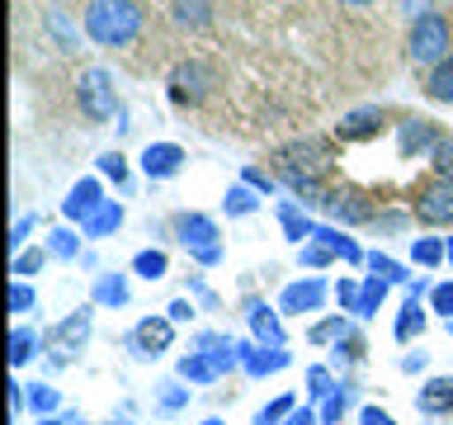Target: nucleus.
I'll list each match as a JSON object with an SVG mask.
<instances>
[{"mask_svg":"<svg viewBox=\"0 0 453 425\" xmlns=\"http://www.w3.org/2000/svg\"><path fill=\"white\" fill-rule=\"evenodd\" d=\"M38 350V331H28V326H14L10 336V364H28Z\"/></svg>","mask_w":453,"mask_h":425,"instance_id":"obj_27","label":"nucleus"},{"mask_svg":"<svg viewBox=\"0 0 453 425\" xmlns=\"http://www.w3.org/2000/svg\"><path fill=\"white\" fill-rule=\"evenodd\" d=\"M321 298H326V283L321 279H303V283H288V289H283L279 307L283 312H317Z\"/></svg>","mask_w":453,"mask_h":425,"instance_id":"obj_13","label":"nucleus"},{"mask_svg":"<svg viewBox=\"0 0 453 425\" xmlns=\"http://www.w3.org/2000/svg\"><path fill=\"white\" fill-rule=\"evenodd\" d=\"M142 28V10L133 0H90L85 10V34H90L99 48H123L133 42Z\"/></svg>","mask_w":453,"mask_h":425,"instance_id":"obj_2","label":"nucleus"},{"mask_svg":"<svg viewBox=\"0 0 453 425\" xmlns=\"http://www.w3.org/2000/svg\"><path fill=\"white\" fill-rule=\"evenodd\" d=\"M340 5H349V10H364V5H373V0H340Z\"/></svg>","mask_w":453,"mask_h":425,"instance_id":"obj_52","label":"nucleus"},{"mask_svg":"<svg viewBox=\"0 0 453 425\" xmlns=\"http://www.w3.org/2000/svg\"><path fill=\"white\" fill-rule=\"evenodd\" d=\"M382 128H388V113L382 109H354L335 123V137L340 142H368V137H378Z\"/></svg>","mask_w":453,"mask_h":425,"instance_id":"obj_9","label":"nucleus"},{"mask_svg":"<svg viewBox=\"0 0 453 425\" xmlns=\"http://www.w3.org/2000/svg\"><path fill=\"white\" fill-rule=\"evenodd\" d=\"M420 411L425 416H444L453 411V378H430L420 388Z\"/></svg>","mask_w":453,"mask_h":425,"instance_id":"obj_15","label":"nucleus"},{"mask_svg":"<svg viewBox=\"0 0 453 425\" xmlns=\"http://www.w3.org/2000/svg\"><path fill=\"white\" fill-rule=\"evenodd\" d=\"M274 170L293 184L297 194H307L311 204H331V189H326V175L335 170V151L326 137H297L288 147L274 151Z\"/></svg>","mask_w":453,"mask_h":425,"instance_id":"obj_1","label":"nucleus"},{"mask_svg":"<svg viewBox=\"0 0 453 425\" xmlns=\"http://www.w3.org/2000/svg\"><path fill=\"white\" fill-rule=\"evenodd\" d=\"M119 222H123V204L104 198V208H99L90 222H85V236H109V232H119Z\"/></svg>","mask_w":453,"mask_h":425,"instance_id":"obj_22","label":"nucleus"},{"mask_svg":"<svg viewBox=\"0 0 453 425\" xmlns=\"http://www.w3.org/2000/svg\"><path fill=\"white\" fill-rule=\"evenodd\" d=\"M311 241H321V246H331V251L340 255V260H349V265H359V260H364V255H359V246H354L349 236H340L335 227H317V236H311Z\"/></svg>","mask_w":453,"mask_h":425,"instance_id":"obj_25","label":"nucleus"},{"mask_svg":"<svg viewBox=\"0 0 453 425\" xmlns=\"http://www.w3.org/2000/svg\"><path fill=\"white\" fill-rule=\"evenodd\" d=\"M246 184H250V189H265V194L274 189V180H269L265 170H246Z\"/></svg>","mask_w":453,"mask_h":425,"instance_id":"obj_50","label":"nucleus"},{"mask_svg":"<svg viewBox=\"0 0 453 425\" xmlns=\"http://www.w3.org/2000/svg\"><path fill=\"white\" fill-rule=\"evenodd\" d=\"M133 269L142 279H161L165 269H170V260H165V251H142L137 260H133Z\"/></svg>","mask_w":453,"mask_h":425,"instance_id":"obj_29","label":"nucleus"},{"mask_svg":"<svg viewBox=\"0 0 453 425\" xmlns=\"http://www.w3.org/2000/svg\"><path fill=\"white\" fill-rule=\"evenodd\" d=\"M184 402H189V392H184V388H175V382H165V392H161V406H165V411H175V406H184Z\"/></svg>","mask_w":453,"mask_h":425,"instance_id":"obj_45","label":"nucleus"},{"mask_svg":"<svg viewBox=\"0 0 453 425\" xmlns=\"http://www.w3.org/2000/svg\"><path fill=\"white\" fill-rule=\"evenodd\" d=\"M226 212H255V194H250V184H236L232 194H226Z\"/></svg>","mask_w":453,"mask_h":425,"instance_id":"obj_38","label":"nucleus"},{"mask_svg":"<svg viewBox=\"0 0 453 425\" xmlns=\"http://www.w3.org/2000/svg\"><path fill=\"white\" fill-rule=\"evenodd\" d=\"M246 312H250V326H255V336H260L269 350H274V345H283V326H279V317H274V312H269L265 303H250Z\"/></svg>","mask_w":453,"mask_h":425,"instance_id":"obj_19","label":"nucleus"},{"mask_svg":"<svg viewBox=\"0 0 453 425\" xmlns=\"http://www.w3.org/2000/svg\"><path fill=\"white\" fill-rule=\"evenodd\" d=\"M241 364H246V374H255V378H265V374H274V368H283L288 364V354H283L279 345L274 350H255V345H241Z\"/></svg>","mask_w":453,"mask_h":425,"instance_id":"obj_17","label":"nucleus"},{"mask_svg":"<svg viewBox=\"0 0 453 425\" xmlns=\"http://www.w3.org/2000/svg\"><path fill=\"white\" fill-rule=\"evenodd\" d=\"M416 218L430 227H449L453 222V180L434 175L416 189Z\"/></svg>","mask_w":453,"mask_h":425,"instance_id":"obj_6","label":"nucleus"},{"mask_svg":"<svg viewBox=\"0 0 453 425\" xmlns=\"http://www.w3.org/2000/svg\"><path fill=\"white\" fill-rule=\"evenodd\" d=\"M208 85H212V71L203 62H184V66H175V76H170V95H175L180 104H198V99L208 95Z\"/></svg>","mask_w":453,"mask_h":425,"instance_id":"obj_8","label":"nucleus"},{"mask_svg":"<svg viewBox=\"0 0 453 425\" xmlns=\"http://www.w3.org/2000/svg\"><path fill=\"white\" fill-rule=\"evenodd\" d=\"M430 303H434V312H444V317H453V283H434Z\"/></svg>","mask_w":453,"mask_h":425,"instance_id":"obj_41","label":"nucleus"},{"mask_svg":"<svg viewBox=\"0 0 453 425\" xmlns=\"http://www.w3.org/2000/svg\"><path fill=\"white\" fill-rule=\"evenodd\" d=\"M113 425H123V421H113Z\"/></svg>","mask_w":453,"mask_h":425,"instance_id":"obj_56","label":"nucleus"},{"mask_svg":"<svg viewBox=\"0 0 453 425\" xmlns=\"http://www.w3.org/2000/svg\"><path fill=\"white\" fill-rule=\"evenodd\" d=\"M42 260H48L42 251H19V255H14V279H28V274H38V269H42Z\"/></svg>","mask_w":453,"mask_h":425,"instance_id":"obj_35","label":"nucleus"},{"mask_svg":"<svg viewBox=\"0 0 453 425\" xmlns=\"http://www.w3.org/2000/svg\"><path fill=\"white\" fill-rule=\"evenodd\" d=\"M293 411H297V402H293L288 392H283V397H274V402L260 411V416H255V425H279V421H288Z\"/></svg>","mask_w":453,"mask_h":425,"instance_id":"obj_30","label":"nucleus"},{"mask_svg":"<svg viewBox=\"0 0 453 425\" xmlns=\"http://www.w3.org/2000/svg\"><path fill=\"white\" fill-rule=\"evenodd\" d=\"M307 382H311V397H331V392H335V382H331V374H326V368H311Z\"/></svg>","mask_w":453,"mask_h":425,"instance_id":"obj_42","label":"nucleus"},{"mask_svg":"<svg viewBox=\"0 0 453 425\" xmlns=\"http://www.w3.org/2000/svg\"><path fill=\"white\" fill-rule=\"evenodd\" d=\"M52 255H76V236H71V232H52Z\"/></svg>","mask_w":453,"mask_h":425,"instance_id":"obj_46","label":"nucleus"},{"mask_svg":"<svg viewBox=\"0 0 453 425\" xmlns=\"http://www.w3.org/2000/svg\"><path fill=\"white\" fill-rule=\"evenodd\" d=\"M449 265H453V241H449Z\"/></svg>","mask_w":453,"mask_h":425,"instance_id":"obj_54","label":"nucleus"},{"mask_svg":"<svg viewBox=\"0 0 453 425\" xmlns=\"http://www.w3.org/2000/svg\"><path fill=\"white\" fill-rule=\"evenodd\" d=\"M95 303L123 307V303H127V279H123V274H104V279L95 283Z\"/></svg>","mask_w":453,"mask_h":425,"instance_id":"obj_26","label":"nucleus"},{"mask_svg":"<svg viewBox=\"0 0 453 425\" xmlns=\"http://www.w3.org/2000/svg\"><path fill=\"white\" fill-rule=\"evenodd\" d=\"M170 336H175V321L170 317H147V321H137V331H133V345H137V354H161V350H170Z\"/></svg>","mask_w":453,"mask_h":425,"instance_id":"obj_11","label":"nucleus"},{"mask_svg":"<svg viewBox=\"0 0 453 425\" xmlns=\"http://www.w3.org/2000/svg\"><path fill=\"white\" fill-rule=\"evenodd\" d=\"M76 104H81V113H85L90 123L113 119V109H119V90H113V76H109V71H99V66L81 71V81H76Z\"/></svg>","mask_w":453,"mask_h":425,"instance_id":"obj_4","label":"nucleus"},{"mask_svg":"<svg viewBox=\"0 0 453 425\" xmlns=\"http://www.w3.org/2000/svg\"><path fill=\"white\" fill-rule=\"evenodd\" d=\"M430 156H434V175H444V180H453V137H439Z\"/></svg>","mask_w":453,"mask_h":425,"instance_id":"obj_33","label":"nucleus"},{"mask_svg":"<svg viewBox=\"0 0 453 425\" xmlns=\"http://www.w3.org/2000/svg\"><path fill=\"white\" fill-rule=\"evenodd\" d=\"M359 425H392V416H388V411H378V406H364L359 411Z\"/></svg>","mask_w":453,"mask_h":425,"instance_id":"obj_48","label":"nucleus"},{"mask_svg":"<svg viewBox=\"0 0 453 425\" xmlns=\"http://www.w3.org/2000/svg\"><path fill=\"white\" fill-rule=\"evenodd\" d=\"M434 142H439V133H434L430 119H406V123H402V156L434 151Z\"/></svg>","mask_w":453,"mask_h":425,"instance_id":"obj_14","label":"nucleus"},{"mask_svg":"<svg viewBox=\"0 0 453 425\" xmlns=\"http://www.w3.org/2000/svg\"><path fill=\"white\" fill-rule=\"evenodd\" d=\"M34 303H38V293H34V289H28V283L19 279V283L10 289V312H14V317H24V312L34 307Z\"/></svg>","mask_w":453,"mask_h":425,"instance_id":"obj_36","label":"nucleus"},{"mask_svg":"<svg viewBox=\"0 0 453 425\" xmlns=\"http://www.w3.org/2000/svg\"><path fill=\"white\" fill-rule=\"evenodd\" d=\"M283 425H321V416H311V411H293Z\"/></svg>","mask_w":453,"mask_h":425,"instance_id":"obj_51","label":"nucleus"},{"mask_svg":"<svg viewBox=\"0 0 453 425\" xmlns=\"http://www.w3.org/2000/svg\"><path fill=\"white\" fill-rule=\"evenodd\" d=\"M331 246H321V241H307V246H303V265H311V269H317V265H331Z\"/></svg>","mask_w":453,"mask_h":425,"instance_id":"obj_40","label":"nucleus"},{"mask_svg":"<svg viewBox=\"0 0 453 425\" xmlns=\"http://www.w3.org/2000/svg\"><path fill=\"white\" fill-rule=\"evenodd\" d=\"M326 208H331L340 222H368V218H373V208L364 204V194H335L331 189V204H326Z\"/></svg>","mask_w":453,"mask_h":425,"instance_id":"obj_18","label":"nucleus"},{"mask_svg":"<svg viewBox=\"0 0 453 425\" xmlns=\"http://www.w3.org/2000/svg\"><path fill=\"white\" fill-rule=\"evenodd\" d=\"M368 269H373L378 279H388V283H402V279H406V269L396 265V260H388V255H378V251L368 255Z\"/></svg>","mask_w":453,"mask_h":425,"instance_id":"obj_32","label":"nucleus"},{"mask_svg":"<svg viewBox=\"0 0 453 425\" xmlns=\"http://www.w3.org/2000/svg\"><path fill=\"white\" fill-rule=\"evenodd\" d=\"M345 331H349V326H345V317H326V321H317V326H311V340H317V345H326V340H340Z\"/></svg>","mask_w":453,"mask_h":425,"instance_id":"obj_34","label":"nucleus"},{"mask_svg":"<svg viewBox=\"0 0 453 425\" xmlns=\"http://www.w3.org/2000/svg\"><path fill=\"white\" fill-rule=\"evenodd\" d=\"M28 402H34L38 416H48V411H57V402H62V397H57V388H42V382H38V388L28 392Z\"/></svg>","mask_w":453,"mask_h":425,"instance_id":"obj_39","label":"nucleus"},{"mask_svg":"<svg viewBox=\"0 0 453 425\" xmlns=\"http://www.w3.org/2000/svg\"><path fill=\"white\" fill-rule=\"evenodd\" d=\"M175 19L203 28V24L212 19V10H208V0H175Z\"/></svg>","mask_w":453,"mask_h":425,"instance_id":"obj_28","label":"nucleus"},{"mask_svg":"<svg viewBox=\"0 0 453 425\" xmlns=\"http://www.w3.org/2000/svg\"><path fill=\"white\" fill-rule=\"evenodd\" d=\"M420 331H425V307H420V298L411 293L406 307H402V317H396V340H411V336H420Z\"/></svg>","mask_w":453,"mask_h":425,"instance_id":"obj_24","label":"nucleus"},{"mask_svg":"<svg viewBox=\"0 0 453 425\" xmlns=\"http://www.w3.org/2000/svg\"><path fill=\"white\" fill-rule=\"evenodd\" d=\"M85 336H90V307H81L76 317H66L57 331L48 336V350H52V359L57 364H66L71 354H76L81 345H85Z\"/></svg>","mask_w":453,"mask_h":425,"instance_id":"obj_7","label":"nucleus"},{"mask_svg":"<svg viewBox=\"0 0 453 425\" xmlns=\"http://www.w3.org/2000/svg\"><path fill=\"white\" fill-rule=\"evenodd\" d=\"M180 166H184V147H175V142H151V147L142 151L147 180H170V175H180Z\"/></svg>","mask_w":453,"mask_h":425,"instance_id":"obj_10","label":"nucleus"},{"mask_svg":"<svg viewBox=\"0 0 453 425\" xmlns=\"http://www.w3.org/2000/svg\"><path fill=\"white\" fill-rule=\"evenodd\" d=\"M345 406H349V397H345V388H335L331 397H326V406H321V425H335L340 416H345Z\"/></svg>","mask_w":453,"mask_h":425,"instance_id":"obj_37","label":"nucleus"},{"mask_svg":"<svg viewBox=\"0 0 453 425\" xmlns=\"http://www.w3.org/2000/svg\"><path fill=\"white\" fill-rule=\"evenodd\" d=\"M34 227H38V218H19V222H14V236H10V246H24Z\"/></svg>","mask_w":453,"mask_h":425,"instance_id":"obj_47","label":"nucleus"},{"mask_svg":"<svg viewBox=\"0 0 453 425\" xmlns=\"http://www.w3.org/2000/svg\"><path fill=\"white\" fill-rule=\"evenodd\" d=\"M382 298H388V279L368 274V279L359 283V312H354V317H373V312L382 307Z\"/></svg>","mask_w":453,"mask_h":425,"instance_id":"obj_23","label":"nucleus"},{"mask_svg":"<svg viewBox=\"0 0 453 425\" xmlns=\"http://www.w3.org/2000/svg\"><path fill=\"white\" fill-rule=\"evenodd\" d=\"M279 222H283V232H288V241H307L317 236V227H311L307 212H297V204H279Z\"/></svg>","mask_w":453,"mask_h":425,"instance_id":"obj_20","label":"nucleus"},{"mask_svg":"<svg viewBox=\"0 0 453 425\" xmlns=\"http://www.w3.org/2000/svg\"><path fill=\"white\" fill-rule=\"evenodd\" d=\"M449 42H453V28H449V19L444 14H420L416 24H411V38H406V52H411V62H444L449 57Z\"/></svg>","mask_w":453,"mask_h":425,"instance_id":"obj_3","label":"nucleus"},{"mask_svg":"<svg viewBox=\"0 0 453 425\" xmlns=\"http://www.w3.org/2000/svg\"><path fill=\"white\" fill-rule=\"evenodd\" d=\"M99 208H104V198H99V180H81L76 189L66 194V204H62V212H66L71 222H81V227L90 222Z\"/></svg>","mask_w":453,"mask_h":425,"instance_id":"obj_12","label":"nucleus"},{"mask_svg":"<svg viewBox=\"0 0 453 425\" xmlns=\"http://www.w3.org/2000/svg\"><path fill=\"white\" fill-rule=\"evenodd\" d=\"M425 95H430V99H444V104H453V57H444V62L430 71V81H425Z\"/></svg>","mask_w":453,"mask_h":425,"instance_id":"obj_21","label":"nucleus"},{"mask_svg":"<svg viewBox=\"0 0 453 425\" xmlns=\"http://www.w3.org/2000/svg\"><path fill=\"white\" fill-rule=\"evenodd\" d=\"M99 170H104V175H113V180H123V175H127V166H123V156H119V151H104V156H99Z\"/></svg>","mask_w":453,"mask_h":425,"instance_id":"obj_43","label":"nucleus"},{"mask_svg":"<svg viewBox=\"0 0 453 425\" xmlns=\"http://www.w3.org/2000/svg\"><path fill=\"white\" fill-rule=\"evenodd\" d=\"M175 232H180L184 246L194 251L198 265H218L222 260V241H218V222L212 218H203V212H180Z\"/></svg>","mask_w":453,"mask_h":425,"instance_id":"obj_5","label":"nucleus"},{"mask_svg":"<svg viewBox=\"0 0 453 425\" xmlns=\"http://www.w3.org/2000/svg\"><path fill=\"white\" fill-rule=\"evenodd\" d=\"M203 425H222V421H218V416H208V421H203Z\"/></svg>","mask_w":453,"mask_h":425,"instance_id":"obj_53","label":"nucleus"},{"mask_svg":"<svg viewBox=\"0 0 453 425\" xmlns=\"http://www.w3.org/2000/svg\"><path fill=\"white\" fill-rule=\"evenodd\" d=\"M411 255H416L420 265H439V260H449V246H439L434 236H420L416 246H411Z\"/></svg>","mask_w":453,"mask_h":425,"instance_id":"obj_31","label":"nucleus"},{"mask_svg":"<svg viewBox=\"0 0 453 425\" xmlns=\"http://www.w3.org/2000/svg\"><path fill=\"white\" fill-rule=\"evenodd\" d=\"M180 378H189V382H212V378H222V364L212 359L208 350H189L180 359Z\"/></svg>","mask_w":453,"mask_h":425,"instance_id":"obj_16","label":"nucleus"},{"mask_svg":"<svg viewBox=\"0 0 453 425\" xmlns=\"http://www.w3.org/2000/svg\"><path fill=\"white\" fill-rule=\"evenodd\" d=\"M38 425H62V421H38Z\"/></svg>","mask_w":453,"mask_h":425,"instance_id":"obj_55","label":"nucleus"},{"mask_svg":"<svg viewBox=\"0 0 453 425\" xmlns=\"http://www.w3.org/2000/svg\"><path fill=\"white\" fill-rule=\"evenodd\" d=\"M335 298H340V307H345V312H359V289H354L349 279H340V289H335Z\"/></svg>","mask_w":453,"mask_h":425,"instance_id":"obj_44","label":"nucleus"},{"mask_svg":"<svg viewBox=\"0 0 453 425\" xmlns=\"http://www.w3.org/2000/svg\"><path fill=\"white\" fill-rule=\"evenodd\" d=\"M194 317V303L189 298H175V303H170V321H189Z\"/></svg>","mask_w":453,"mask_h":425,"instance_id":"obj_49","label":"nucleus"}]
</instances>
